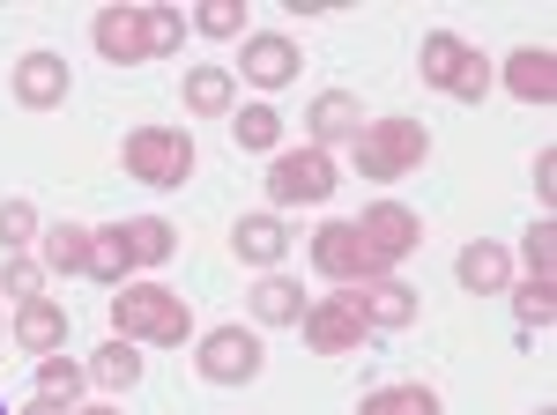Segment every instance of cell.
Returning a JSON list of instances; mask_svg holds the SVG:
<instances>
[{"instance_id": "1", "label": "cell", "mask_w": 557, "mask_h": 415, "mask_svg": "<svg viewBox=\"0 0 557 415\" xmlns=\"http://www.w3.org/2000/svg\"><path fill=\"white\" fill-rule=\"evenodd\" d=\"M112 334H120V341L178 349V341L194 334V312H186L172 290H157V282H127V290H112Z\"/></svg>"}, {"instance_id": "2", "label": "cell", "mask_w": 557, "mask_h": 415, "mask_svg": "<svg viewBox=\"0 0 557 415\" xmlns=\"http://www.w3.org/2000/svg\"><path fill=\"white\" fill-rule=\"evenodd\" d=\"M417 75H424L438 97H454V104H483V97H491V60H483L469 38H454V30H431V38L417 45Z\"/></svg>"}, {"instance_id": "3", "label": "cell", "mask_w": 557, "mask_h": 415, "mask_svg": "<svg viewBox=\"0 0 557 415\" xmlns=\"http://www.w3.org/2000/svg\"><path fill=\"white\" fill-rule=\"evenodd\" d=\"M120 156H127L134 186H157V193H178V186L194 178V134H186V126H134Z\"/></svg>"}, {"instance_id": "4", "label": "cell", "mask_w": 557, "mask_h": 415, "mask_svg": "<svg viewBox=\"0 0 557 415\" xmlns=\"http://www.w3.org/2000/svg\"><path fill=\"white\" fill-rule=\"evenodd\" d=\"M431 156V134L417 120H364L357 126V171L364 178H409V171Z\"/></svg>"}, {"instance_id": "5", "label": "cell", "mask_w": 557, "mask_h": 415, "mask_svg": "<svg viewBox=\"0 0 557 415\" xmlns=\"http://www.w3.org/2000/svg\"><path fill=\"white\" fill-rule=\"evenodd\" d=\"M312 267L335 282V290H364V282H380V252L357 238V223H320L312 230Z\"/></svg>"}, {"instance_id": "6", "label": "cell", "mask_w": 557, "mask_h": 415, "mask_svg": "<svg viewBox=\"0 0 557 415\" xmlns=\"http://www.w3.org/2000/svg\"><path fill=\"white\" fill-rule=\"evenodd\" d=\"M305 341L320 349V356H357L364 341H372V319H364V304H357V290H335L320 297V304H305Z\"/></svg>"}, {"instance_id": "7", "label": "cell", "mask_w": 557, "mask_h": 415, "mask_svg": "<svg viewBox=\"0 0 557 415\" xmlns=\"http://www.w3.org/2000/svg\"><path fill=\"white\" fill-rule=\"evenodd\" d=\"M335 193V156L327 149H283L275 164H268V201L275 208H298V201H327Z\"/></svg>"}, {"instance_id": "8", "label": "cell", "mask_w": 557, "mask_h": 415, "mask_svg": "<svg viewBox=\"0 0 557 415\" xmlns=\"http://www.w3.org/2000/svg\"><path fill=\"white\" fill-rule=\"evenodd\" d=\"M194 364H201L209 386H246V378H260V334L253 327H209L201 349H194Z\"/></svg>"}, {"instance_id": "9", "label": "cell", "mask_w": 557, "mask_h": 415, "mask_svg": "<svg viewBox=\"0 0 557 415\" xmlns=\"http://www.w3.org/2000/svg\"><path fill=\"white\" fill-rule=\"evenodd\" d=\"M357 223V238L380 252V267H394V260H409V252L424 246V223H417V208H401V201H372L364 215H349Z\"/></svg>"}, {"instance_id": "10", "label": "cell", "mask_w": 557, "mask_h": 415, "mask_svg": "<svg viewBox=\"0 0 557 415\" xmlns=\"http://www.w3.org/2000/svg\"><path fill=\"white\" fill-rule=\"evenodd\" d=\"M298 38H275V30H260V38L238 45V83H253V89H283V83H298Z\"/></svg>"}, {"instance_id": "11", "label": "cell", "mask_w": 557, "mask_h": 415, "mask_svg": "<svg viewBox=\"0 0 557 415\" xmlns=\"http://www.w3.org/2000/svg\"><path fill=\"white\" fill-rule=\"evenodd\" d=\"M15 104L23 112H60L67 104V60L60 52H23L15 60Z\"/></svg>"}, {"instance_id": "12", "label": "cell", "mask_w": 557, "mask_h": 415, "mask_svg": "<svg viewBox=\"0 0 557 415\" xmlns=\"http://www.w3.org/2000/svg\"><path fill=\"white\" fill-rule=\"evenodd\" d=\"M89 45L112 60V67H134V60H149V30H141V8H97V23H89Z\"/></svg>"}, {"instance_id": "13", "label": "cell", "mask_w": 557, "mask_h": 415, "mask_svg": "<svg viewBox=\"0 0 557 415\" xmlns=\"http://www.w3.org/2000/svg\"><path fill=\"white\" fill-rule=\"evenodd\" d=\"M357 304H364L372 334H401V327H417V312H424V297L409 290V282H394V275L364 282V290H357Z\"/></svg>"}, {"instance_id": "14", "label": "cell", "mask_w": 557, "mask_h": 415, "mask_svg": "<svg viewBox=\"0 0 557 415\" xmlns=\"http://www.w3.org/2000/svg\"><path fill=\"white\" fill-rule=\"evenodd\" d=\"M231 252L275 275V260L290 252V230H283V215H275V208H268V215H238V223H231Z\"/></svg>"}, {"instance_id": "15", "label": "cell", "mask_w": 557, "mask_h": 415, "mask_svg": "<svg viewBox=\"0 0 557 415\" xmlns=\"http://www.w3.org/2000/svg\"><path fill=\"white\" fill-rule=\"evenodd\" d=\"M506 89H513L520 104H550L557 97V52L550 45H520L513 60H506Z\"/></svg>"}, {"instance_id": "16", "label": "cell", "mask_w": 557, "mask_h": 415, "mask_svg": "<svg viewBox=\"0 0 557 415\" xmlns=\"http://www.w3.org/2000/svg\"><path fill=\"white\" fill-rule=\"evenodd\" d=\"M305 126H312V149H335V141H357L364 112H357V97H349V89H320V97H312V112H305Z\"/></svg>"}, {"instance_id": "17", "label": "cell", "mask_w": 557, "mask_h": 415, "mask_svg": "<svg viewBox=\"0 0 557 415\" xmlns=\"http://www.w3.org/2000/svg\"><path fill=\"white\" fill-rule=\"evenodd\" d=\"M15 341L30 349V356H52L60 341H67V304H52V297H30V304H15Z\"/></svg>"}, {"instance_id": "18", "label": "cell", "mask_w": 557, "mask_h": 415, "mask_svg": "<svg viewBox=\"0 0 557 415\" xmlns=\"http://www.w3.org/2000/svg\"><path fill=\"white\" fill-rule=\"evenodd\" d=\"M454 282L461 290H475V297H498L506 282H513V267H506V246H461V260H454Z\"/></svg>"}, {"instance_id": "19", "label": "cell", "mask_w": 557, "mask_h": 415, "mask_svg": "<svg viewBox=\"0 0 557 415\" xmlns=\"http://www.w3.org/2000/svg\"><path fill=\"white\" fill-rule=\"evenodd\" d=\"M305 304H312V297H305L290 275H260V282H253V319H260V327H298Z\"/></svg>"}, {"instance_id": "20", "label": "cell", "mask_w": 557, "mask_h": 415, "mask_svg": "<svg viewBox=\"0 0 557 415\" xmlns=\"http://www.w3.org/2000/svg\"><path fill=\"white\" fill-rule=\"evenodd\" d=\"M38 267L45 275H89V230L83 223H52V230H38Z\"/></svg>"}, {"instance_id": "21", "label": "cell", "mask_w": 557, "mask_h": 415, "mask_svg": "<svg viewBox=\"0 0 557 415\" xmlns=\"http://www.w3.org/2000/svg\"><path fill=\"white\" fill-rule=\"evenodd\" d=\"M89 275H97L104 290H127V275H134V252H127V230H120V223L89 230Z\"/></svg>"}, {"instance_id": "22", "label": "cell", "mask_w": 557, "mask_h": 415, "mask_svg": "<svg viewBox=\"0 0 557 415\" xmlns=\"http://www.w3.org/2000/svg\"><path fill=\"white\" fill-rule=\"evenodd\" d=\"M238 104V83H231V67H186V112H201V120H223Z\"/></svg>"}, {"instance_id": "23", "label": "cell", "mask_w": 557, "mask_h": 415, "mask_svg": "<svg viewBox=\"0 0 557 415\" xmlns=\"http://www.w3.org/2000/svg\"><path fill=\"white\" fill-rule=\"evenodd\" d=\"M83 372L97 378V386H104V393H127V386H141V349H134V341H120V334H112V341H104V349H97V356H89Z\"/></svg>"}, {"instance_id": "24", "label": "cell", "mask_w": 557, "mask_h": 415, "mask_svg": "<svg viewBox=\"0 0 557 415\" xmlns=\"http://www.w3.org/2000/svg\"><path fill=\"white\" fill-rule=\"evenodd\" d=\"M127 230V252H134V267H164L178 252V230L164 223V215H134V223H120Z\"/></svg>"}, {"instance_id": "25", "label": "cell", "mask_w": 557, "mask_h": 415, "mask_svg": "<svg viewBox=\"0 0 557 415\" xmlns=\"http://www.w3.org/2000/svg\"><path fill=\"white\" fill-rule=\"evenodd\" d=\"M357 415H446V408H438L431 386H380V393L357 401Z\"/></svg>"}, {"instance_id": "26", "label": "cell", "mask_w": 557, "mask_h": 415, "mask_svg": "<svg viewBox=\"0 0 557 415\" xmlns=\"http://www.w3.org/2000/svg\"><path fill=\"white\" fill-rule=\"evenodd\" d=\"M83 386H89V372H83V364H67L60 349L38 364V393H45V401H60V408H67V401H83Z\"/></svg>"}, {"instance_id": "27", "label": "cell", "mask_w": 557, "mask_h": 415, "mask_svg": "<svg viewBox=\"0 0 557 415\" xmlns=\"http://www.w3.org/2000/svg\"><path fill=\"white\" fill-rule=\"evenodd\" d=\"M231 141H238V149H275V141H283V120H275L268 104H246V112L231 120Z\"/></svg>"}, {"instance_id": "28", "label": "cell", "mask_w": 557, "mask_h": 415, "mask_svg": "<svg viewBox=\"0 0 557 415\" xmlns=\"http://www.w3.org/2000/svg\"><path fill=\"white\" fill-rule=\"evenodd\" d=\"M0 297H15V304H30V297H45V267L30 260V252L0 260Z\"/></svg>"}, {"instance_id": "29", "label": "cell", "mask_w": 557, "mask_h": 415, "mask_svg": "<svg viewBox=\"0 0 557 415\" xmlns=\"http://www.w3.org/2000/svg\"><path fill=\"white\" fill-rule=\"evenodd\" d=\"M513 319L543 334L557 319V290H550V282H520V290H513Z\"/></svg>"}, {"instance_id": "30", "label": "cell", "mask_w": 557, "mask_h": 415, "mask_svg": "<svg viewBox=\"0 0 557 415\" xmlns=\"http://www.w3.org/2000/svg\"><path fill=\"white\" fill-rule=\"evenodd\" d=\"M141 30H149V60H164V52H178V38H186V15H178V8H141Z\"/></svg>"}, {"instance_id": "31", "label": "cell", "mask_w": 557, "mask_h": 415, "mask_svg": "<svg viewBox=\"0 0 557 415\" xmlns=\"http://www.w3.org/2000/svg\"><path fill=\"white\" fill-rule=\"evenodd\" d=\"M194 30H201V38H238V30H246V8H238V0H201V8H194Z\"/></svg>"}, {"instance_id": "32", "label": "cell", "mask_w": 557, "mask_h": 415, "mask_svg": "<svg viewBox=\"0 0 557 415\" xmlns=\"http://www.w3.org/2000/svg\"><path fill=\"white\" fill-rule=\"evenodd\" d=\"M557 275V223L543 215L535 230H528V282H550Z\"/></svg>"}, {"instance_id": "33", "label": "cell", "mask_w": 557, "mask_h": 415, "mask_svg": "<svg viewBox=\"0 0 557 415\" xmlns=\"http://www.w3.org/2000/svg\"><path fill=\"white\" fill-rule=\"evenodd\" d=\"M0 246H38V208L30 201H0Z\"/></svg>"}, {"instance_id": "34", "label": "cell", "mask_w": 557, "mask_h": 415, "mask_svg": "<svg viewBox=\"0 0 557 415\" xmlns=\"http://www.w3.org/2000/svg\"><path fill=\"white\" fill-rule=\"evenodd\" d=\"M535 193H543V201H550V193H557V156H550V149L535 156Z\"/></svg>"}, {"instance_id": "35", "label": "cell", "mask_w": 557, "mask_h": 415, "mask_svg": "<svg viewBox=\"0 0 557 415\" xmlns=\"http://www.w3.org/2000/svg\"><path fill=\"white\" fill-rule=\"evenodd\" d=\"M15 415H75V408H60V401H45V393H38L30 408H15Z\"/></svg>"}, {"instance_id": "36", "label": "cell", "mask_w": 557, "mask_h": 415, "mask_svg": "<svg viewBox=\"0 0 557 415\" xmlns=\"http://www.w3.org/2000/svg\"><path fill=\"white\" fill-rule=\"evenodd\" d=\"M75 415H120V408H75Z\"/></svg>"}, {"instance_id": "37", "label": "cell", "mask_w": 557, "mask_h": 415, "mask_svg": "<svg viewBox=\"0 0 557 415\" xmlns=\"http://www.w3.org/2000/svg\"><path fill=\"white\" fill-rule=\"evenodd\" d=\"M0 415H15V408H8V401H0Z\"/></svg>"}, {"instance_id": "38", "label": "cell", "mask_w": 557, "mask_h": 415, "mask_svg": "<svg viewBox=\"0 0 557 415\" xmlns=\"http://www.w3.org/2000/svg\"><path fill=\"white\" fill-rule=\"evenodd\" d=\"M535 415H557V408H535Z\"/></svg>"}]
</instances>
